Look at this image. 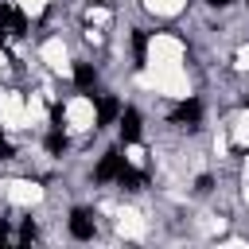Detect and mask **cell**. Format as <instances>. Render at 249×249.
Instances as JSON below:
<instances>
[{
  "mask_svg": "<svg viewBox=\"0 0 249 249\" xmlns=\"http://www.w3.org/2000/svg\"><path fill=\"white\" fill-rule=\"evenodd\" d=\"M121 167H124V156H121V152H105L101 163H97V179H101V183H105V179H117Z\"/></svg>",
  "mask_w": 249,
  "mask_h": 249,
  "instance_id": "cell-1",
  "label": "cell"
},
{
  "mask_svg": "<svg viewBox=\"0 0 249 249\" xmlns=\"http://www.w3.org/2000/svg\"><path fill=\"white\" fill-rule=\"evenodd\" d=\"M70 233H74L78 241L93 237V218H89V210H74V214H70Z\"/></svg>",
  "mask_w": 249,
  "mask_h": 249,
  "instance_id": "cell-2",
  "label": "cell"
},
{
  "mask_svg": "<svg viewBox=\"0 0 249 249\" xmlns=\"http://www.w3.org/2000/svg\"><path fill=\"white\" fill-rule=\"evenodd\" d=\"M121 136H124V144H136V140H140V113H136V109H124V117H121Z\"/></svg>",
  "mask_w": 249,
  "mask_h": 249,
  "instance_id": "cell-3",
  "label": "cell"
},
{
  "mask_svg": "<svg viewBox=\"0 0 249 249\" xmlns=\"http://www.w3.org/2000/svg\"><path fill=\"white\" fill-rule=\"evenodd\" d=\"M198 113H202V105H198V101H183V105L175 109V121H179V124H195V121H198Z\"/></svg>",
  "mask_w": 249,
  "mask_h": 249,
  "instance_id": "cell-4",
  "label": "cell"
},
{
  "mask_svg": "<svg viewBox=\"0 0 249 249\" xmlns=\"http://www.w3.org/2000/svg\"><path fill=\"white\" fill-rule=\"evenodd\" d=\"M74 86L78 89H93V66L89 62H78L74 66Z\"/></svg>",
  "mask_w": 249,
  "mask_h": 249,
  "instance_id": "cell-5",
  "label": "cell"
},
{
  "mask_svg": "<svg viewBox=\"0 0 249 249\" xmlns=\"http://www.w3.org/2000/svg\"><path fill=\"white\" fill-rule=\"evenodd\" d=\"M117 113H121V105H117L113 97H101V101H97V124H109Z\"/></svg>",
  "mask_w": 249,
  "mask_h": 249,
  "instance_id": "cell-6",
  "label": "cell"
},
{
  "mask_svg": "<svg viewBox=\"0 0 249 249\" xmlns=\"http://www.w3.org/2000/svg\"><path fill=\"white\" fill-rule=\"evenodd\" d=\"M62 148H66V136H62V128H58V124H54V132H51V136H47V152H54V156H58V152H62Z\"/></svg>",
  "mask_w": 249,
  "mask_h": 249,
  "instance_id": "cell-7",
  "label": "cell"
},
{
  "mask_svg": "<svg viewBox=\"0 0 249 249\" xmlns=\"http://www.w3.org/2000/svg\"><path fill=\"white\" fill-rule=\"evenodd\" d=\"M144 47H148V35H144V31H136V35H132V51H136V62H144Z\"/></svg>",
  "mask_w": 249,
  "mask_h": 249,
  "instance_id": "cell-8",
  "label": "cell"
},
{
  "mask_svg": "<svg viewBox=\"0 0 249 249\" xmlns=\"http://www.w3.org/2000/svg\"><path fill=\"white\" fill-rule=\"evenodd\" d=\"M4 237H8V222L0 218V241H4Z\"/></svg>",
  "mask_w": 249,
  "mask_h": 249,
  "instance_id": "cell-9",
  "label": "cell"
},
{
  "mask_svg": "<svg viewBox=\"0 0 249 249\" xmlns=\"http://www.w3.org/2000/svg\"><path fill=\"white\" fill-rule=\"evenodd\" d=\"M210 4H230V0H210Z\"/></svg>",
  "mask_w": 249,
  "mask_h": 249,
  "instance_id": "cell-10",
  "label": "cell"
},
{
  "mask_svg": "<svg viewBox=\"0 0 249 249\" xmlns=\"http://www.w3.org/2000/svg\"><path fill=\"white\" fill-rule=\"evenodd\" d=\"M93 4H109V0H93Z\"/></svg>",
  "mask_w": 249,
  "mask_h": 249,
  "instance_id": "cell-11",
  "label": "cell"
}]
</instances>
